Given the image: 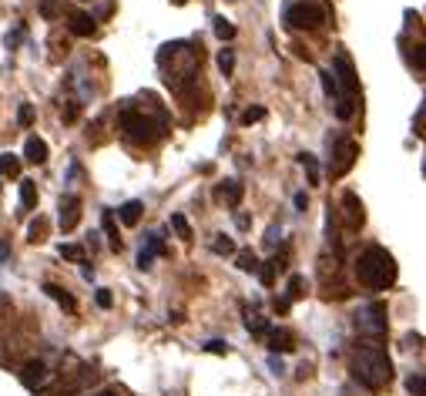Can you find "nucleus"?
Instances as JSON below:
<instances>
[{
  "label": "nucleus",
  "instance_id": "f257e3e1",
  "mask_svg": "<svg viewBox=\"0 0 426 396\" xmlns=\"http://www.w3.org/2000/svg\"><path fill=\"white\" fill-rule=\"evenodd\" d=\"M353 376L366 386V390H383L386 383L392 379V362L386 356V349L383 346H359L356 353H353Z\"/></svg>",
  "mask_w": 426,
  "mask_h": 396
},
{
  "label": "nucleus",
  "instance_id": "f03ea898",
  "mask_svg": "<svg viewBox=\"0 0 426 396\" xmlns=\"http://www.w3.org/2000/svg\"><path fill=\"white\" fill-rule=\"evenodd\" d=\"M356 276L359 282L366 286V289H390L396 286V276H399V269H396V258L383 249V245H369L356 262Z\"/></svg>",
  "mask_w": 426,
  "mask_h": 396
},
{
  "label": "nucleus",
  "instance_id": "7ed1b4c3",
  "mask_svg": "<svg viewBox=\"0 0 426 396\" xmlns=\"http://www.w3.org/2000/svg\"><path fill=\"white\" fill-rule=\"evenodd\" d=\"M121 131H124V138L135 141V145H154V141L165 135V118H148V115H141L135 108H128V111H121Z\"/></svg>",
  "mask_w": 426,
  "mask_h": 396
},
{
  "label": "nucleus",
  "instance_id": "20e7f679",
  "mask_svg": "<svg viewBox=\"0 0 426 396\" xmlns=\"http://www.w3.org/2000/svg\"><path fill=\"white\" fill-rule=\"evenodd\" d=\"M329 20V7L325 3H316V0H306V3H292L286 10V24L295 27V31H316Z\"/></svg>",
  "mask_w": 426,
  "mask_h": 396
},
{
  "label": "nucleus",
  "instance_id": "39448f33",
  "mask_svg": "<svg viewBox=\"0 0 426 396\" xmlns=\"http://www.w3.org/2000/svg\"><path fill=\"white\" fill-rule=\"evenodd\" d=\"M356 329L369 339H383L386 336V302H369L362 306L356 316Z\"/></svg>",
  "mask_w": 426,
  "mask_h": 396
},
{
  "label": "nucleus",
  "instance_id": "423d86ee",
  "mask_svg": "<svg viewBox=\"0 0 426 396\" xmlns=\"http://www.w3.org/2000/svg\"><path fill=\"white\" fill-rule=\"evenodd\" d=\"M332 78H336V87H342V98H356L359 78H356L353 61H349V54H339V57H336V64H332Z\"/></svg>",
  "mask_w": 426,
  "mask_h": 396
},
{
  "label": "nucleus",
  "instance_id": "0eeeda50",
  "mask_svg": "<svg viewBox=\"0 0 426 396\" xmlns=\"http://www.w3.org/2000/svg\"><path fill=\"white\" fill-rule=\"evenodd\" d=\"M356 158H359L356 141H339V145H336V155L329 161V175H332V178H342V175L356 165Z\"/></svg>",
  "mask_w": 426,
  "mask_h": 396
},
{
  "label": "nucleus",
  "instance_id": "6e6552de",
  "mask_svg": "<svg viewBox=\"0 0 426 396\" xmlns=\"http://www.w3.org/2000/svg\"><path fill=\"white\" fill-rule=\"evenodd\" d=\"M20 383H24L27 390H41V386L47 383V362L44 360H27L24 362V369H20Z\"/></svg>",
  "mask_w": 426,
  "mask_h": 396
},
{
  "label": "nucleus",
  "instance_id": "1a4fd4ad",
  "mask_svg": "<svg viewBox=\"0 0 426 396\" xmlns=\"http://www.w3.org/2000/svg\"><path fill=\"white\" fill-rule=\"evenodd\" d=\"M81 222V198L78 195H64L61 198V228L71 232V228H78Z\"/></svg>",
  "mask_w": 426,
  "mask_h": 396
},
{
  "label": "nucleus",
  "instance_id": "9d476101",
  "mask_svg": "<svg viewBox=\"0 0 426 396\" xmlns=\"http://www.w3.org/2000/svg\"><path fill=\"white\" fill-rule=\"evenodd\" d=\"M68 31L74 37H91L94 31H98V24H94V17H91L87 10H71L68 14Z\"/></svg>",
  "mask_w": 426,
  "mask_h": 396
},
{
  "label": "nucleus",
  "instance_id": "9b49d317",
  "mask_svg": "<svg viewBox=\"0 0 426 396\" xmlns=\"http://www.w3.org/2000/svg\"><path fill=\"white\" fill-rule=\"evenodd\" d=\"M342 212H346V225L349 228H359V225L366 222V212H362V202H359L356 191H346L342 195Z\"/></svg>",
  "mask_w": 426,
  "mask_h": 396
},
{
  "label": "nucleus",
  "instance_id": "f8f14e48",
  "mask_svg": "<svg viewBox=\"0 0 426 396\" xmlns=\"http://www.w3.org/2000/svg\"><path fill=\"white\" fill-rule=\"evenodd\" d=\"M24 155H27V161H34V165H44V161H47V141L31 135L27 145H24Z\"/></svg>",
  "mask_w": 426,
  "mask_h": 396
},
{
  "label": "nucleus",
  "instance_id": "ddd939ff",
  "mask_svg": "<svg viewBox=\"0 0 426 396\" xmlns=\"http://www.w3.org/2000/svg\"><path fill=\"white\" fill-rule=\"evenodd\" d=\"M265 339H269V349H272V353H292V349H295L292 336L289 332H282V329H269Z\"/></svg>",
  "mask_w": 426,
  "mask_h": 396
},
{
  "label": "nucleus",
  "instance_id": "4468645a",
  "mask_svg": "<svg viewBox=\"0 0 426 396\" xmlns=\"http://www.w3.org/2000/svg\"><path fill=\"white\" fill-rule=\"evenodd\" d=\"M141 212H145V205H141L138 198H131V202H124V205L118 208V215H121V222L124 225H138L141 222Z\"/></svg>",
  "mask_w": 426,
  "mask_h": 396
},
{
  "label": "nucleus",
  "instance_id": "2eb2a0df",
  "mask_svg": "<svg viewBox=\"0 0 426 396\" xmlns=\"http://www.w3.org/2000/svg\"><path fill=\"white\" fill-rule=\"evenodd\" d=\"M242 191H245V189H242V182H239V178H228V182H225L222 189H219V195H222L225 202H228V205L235 208V205L242 202Z\"/></svg>",
  "mask_w": 426,
  "mask_h": 396
},
{
  "label": "nucleus",
  "instance_id": "dca6fc26",
  "mask_svg": "<svg viewBox=\"0 0 426 396\" xmlns=\"http://www.w3.org/2000/svg\"><path fill=\"white\" fill-rule=\"evenodd\" d=\"M20 208H37V185L31 178H20Z\"/></svg>",
  "mask_w": 426,
  "mask_h": 396
},
{
  "label": "nucleus",
  "instance_id": "f3484780",
  "mask_svg": "<svg viewBox=\"0 0 426 396\" xmlns=\"http://www.w3.org/2000/svg\"><path fill=\"white\" fill-rule=\"evenodd\" d=\"M44 293L51 295V299H57V302H61V306H64V309H68V312H74V309H78V302H74V299H71V295L64 293L61 286H54V282H47V286H44Z\"/></svg>",
  "mask_w": 426,
  "mask_h": 396
},
{
  "label": "nucleus",
  "instance_id": "a211bd4d",
  "mask_svg": "<svg viewBox=\"0 0 426 396\" xmlns=\"http://www.w3.org/2000/svg\"><path fill=\"white\" fill-rule=\"evenodd\" d=\"M41 17L44 20H57L61 14H64V0H41Z\"/></svg>",
  "mask_w": 426,
  "mask_h": 396
},
{
  "label": "nucleus",
  "instance_id": "6ab92c4d",
  "mask_svg": "<svg viewBox=\"0 0 426 396\" xmlns=\"http://www.w3.org/2000/svg\"><path fill=\"white\" fill-rule=\"evenodd\" d=\"M299 165L306 168L309 185H319V161H316V155H309V152H302V155H299Z\"/></svg>",
  "mask_w": 426,
  "mask_h": 396
},
{
  "label": "nucleus",
  "instance_id": "aec40b11",
  "mask_svg": "<svg viewBox=\"0 0 426 396\" xmlns=\"http://www.w3.org/2000/svg\"><path fill=\"white\" fill-rule=\"evenodd\" d=\"M282 265H286L282 258H269L265 265H258V276H262V282H265V286H272V282H275V272H279Z\"/></svg>",
  "mask_w": 426,
  "mask_h": 396
},
{
  "label": "nucleus",
  "instance_id": "412c9836",
  "mask_svg": "<svg viewBox=\"0 0 426 396\" xmlns=\"http://www.w3.org/2000/svg\"><path fill=\"white\" fill-rule=\"evenodd\" d=\"M0 175H7V178H14V175H20V158L17 155H0Z\"/></svg>",
  "mask_w": 426,
  "mask_h": 396
},
{
  "label": "nucleus",
  "instance_id": "4be33fe9",
  "mask_svg": "<svg viewBox=\"0 0 426 396\" xmlns=\"http://www.w3.org/2000/svg\"><path fill=\"white\" fill-rule=\"evenodd\" d=\"M27 239H31V242H44V239H47V219H41V215H37L34 222H31V228H27Z\"/></svg>",
  "mask_w": 426,
  "mask_h": 396
},
{
  "label": "nucleus",
  "instance_id": "5701e85b",
  "mask_svg": "<svg viewBox=\"0 0 426 396\" xmlns=\"http://www.w3.org/2000/svg\"><path fill=\"white\" fill-rule=\"evenodd\" d=\"M104 235H108V242H111V249H121L118 228H115V215H111V212H104Z\"/></svg>",
  "mask_w": 426,
  "mask_h": 396
},
{
  "label": "nucleus",
  "instance_id": "b1692460",
  "mask_svg": "<svg viewBox=\"0 0 426 396\" xmlns=\"http://www.w3.org/2000/svg\"><path fill=\"white\" fill-rule=\"evenodd\" d=\"M319 78H323V91H325V98H339V87H336V78H332V71H319Z\"/></svg>",
  "mask_w": 426,
  "mask_h": 396
},
{
  "label": "nucleus",
  "instance_id": "393cba45",
  "mask_svg": "<svg viewBox=\"0 0 426 396\" xmlns=\"http://www.w3.org/2000/svg\"><path fill=\"white\" fill-rule=\"evenodd\" d=\"M219 71H222L225 78L235 71V51H232V47H225V51L219 54Z\"/></svg>",
  "mask_w": 426,
  "mask_h": 396
},
{
  "label": "nucleus",
  "instance_id": "a878e982",
  "mask_svg": "<svg viewBox=\"0 0 426 396\" xmlns=\"http://www.w3.org/2000/svg\"><path fill=\"white\" fill-rule=\"evenodd\" d=\"M212 252H215V256H232V252H235V242L228 239V235H219V239L212 242Z\"/></svg>",
  "mask_w": 426,
  "mask_h": 396
},
{
  "label": "nucleus",
  "instance_id": "bb28decb",
  "mask_svg": "<svg viewBox=\"0 0 426 396\" xmlns=\"http://www.w3.org/2000/svg\"><path fill=\"white\" fill-rule=\"evenodd\" d=\"M57 252H61V258H68V262H85V249H81V245H61V249H57Z\"/></svg>",
  "mask_w": 426,
  "mask_h": 396
},
{
  "label": "nucleus",
  "instance_id": "cd10ccee",
  "mask_svg": "<svg viewBox=\"0 0 426 396\" xmlns=\"http://www.w3.org/2000/svg\"><path fill=\"white\" fill-rule=\"evenodd\" d=\"M258 265H262V262L256 258V252H239V269L242 272H258Z\"/></svg>",
  "mask_w": 426,
  "mask_h": 396
},
{
  "label": "nucleus",
  "instance_id": "c85d7f7f",
  "mask_svg": "<svg viewBox=\"0 0 426 396\" xmlns=\"http://www.w3.org/2000/svg\"><path fill=\"white\" fill-rule=\"evenodd\" d=\"M302 295H306V279H302V276H292L289 279V295H286V299L292 302V299H302Z\"/></svg>",
  "mask_w": 426,
  "mask_h": 396
},
{
  "label": "nucleus",
  "instance_id": "c756f323",
  "mask_svg": "<svg viewBox=\"0 0 426 396\" xmlns=\"http://www.w3.org/2000/svg\"><path fill=\"white\" fill-rule=\"evenodd\" d=\"M171 225H175V232H178V235H182V239H191V225H188V219L185 215H171Z\"/></svg>",
  "mask_w": 426,
  "mask_h": 396
},
{
  "label": "nucleus",
  "instance_id": "7c9ffc66",
  "mask_svg": "<svg viewBox=\"0 0 426 396\" xmlns=\"http://www.w3.org/2000/svg\"><path fill=\"white\" fill-rule=\"evenodd\" d=\"M17 121H20V128H31V124H34V104H20Z\"/></svg>",
  "mask_w": 426,
  "mask_h": 396
},
{
  "label": "nucleus",
  "instance_id": "2f4dec72",
  "mask_svg": "<svg viewBox=\"0 0 426 396\" xmlns=\"http://www.w3.org/2000/svg\"><path fill=\"white\" fill-rule=\"evenodd\" d=\"M215 34L222 37V41H228V37H235V24H228L225 17H215Z\"/></svg>",
  "mask_w": 426,
  "mask_h": 396
},
{
  "label": "nucleus",
  "instance_id": "473e14b6",
  "mask_svg": "<svg viewBox=\"0 0 426 396\" xmlns=\"http://www.w3.org/2000/svg\"><path fill=\"white\" fill-rule=\"evenodd\" d=\"M406 390H409L413 396H423V373H420V369H416V373H409Z\"/></svg>",
  "mask_w": 426,
  "mask_h": 396
},
{
  "label": "nucleus",
  "instance_id": "72a5a7b5",
  "mask_svg": "<svg viewBox=\"0 0 426 396\" xmlns=\"http://www.w3.org/2000/svg\"><path fill=\"white\" fill-rule=\"evenodd\" d=\"M262 118H265V108L256 104V108H249V111L242 115V124H252V121H262Z\"/></svg>",
  "mask_w": 426,
  "mask_h": 396
},
{
  "label": "nucleus",
  "instance_id": "f704fd0d",
  "mask_svg": "<svg viewBox=\"0 0 426 396\" xmlns=\"http://www.w3.org/2000/svg\"><path fill=\"white\" fill-rule=\"evenodd\" d=\"M205 353H215V356H228V343H222V339H208V343H205Z\"/></svg>",
  "mask_w": 426,
  "mask_h": 396
},
{
  "label": "nucleus",
  "instance_id": "c9c22d12",
  "mask_svg": "<svg viewBox=\"0 0 426 396\" xmlns=\"http://www.w3.org/2000/svg\"><path fill=\"white\" fill-rule=\"evenodd\" d=\"M94 302H98L101 309H111V302H115V299H111V293H108V289H98V293H94Z\"/></svg>",
  "mask_w": 426,
  "mask_h": 396
},
{
  "label": "nucleus",
  "instance_id": "e433bc0d",
  "mask_svg": "<svg viewBox=\"0 0 426 396\" xmlns=\"http://www.w3.org/2000/svg\"><path fill=\"white\" fill-rule=\"evenodd\" d=\"M423 118H426V111L420 108V111H416V121H413V131H416V138H423Z\"/></svg>",
  "mask_w": 426,
  "mask_h": 396
},
{
  "label": "nucleus",
  "instance_id": "4c0bfd02",
  "mask_svg": "<svg viewBox=\"0 0 426 396\" xmlns=\"http://www.w3.org/2000/svg\"><path fill=\"white\" fill-rule=\"evenodd\" d=\"M416 71H426V47L416 44Z\"/></svg>",
  "mask_w": 426,
  "mask_h": 396
},
{
  "label": "nucleus",
  "instance_id": "58836bf2",
  "mask_svg": "<svg viewBox=\"0 0 426 396\" xmlns=\"http://www.w3.org/2000/svg\"><path fill=\"white\" fill-rule=\"evenodd\" d=\"M295 208H299V212H306V208H309V195H306V191H295Z\"/></svg>",
  "mask_w": 426,
  "mask_h": 396
},
{
  "label": "nucleus",
  "instance_id": "ea45409f",
  "mask_svg": "<svg viewBox=\"0 0 426 396\" xmlns=\"http://www.w3.org/2000/svg\"><path fill=\"white\" fill-rule=\"evenodd\" d=\"M289 299H275V312H289Z\"/></svg>",
  "mask_w": 426,
  "mask_h": 396
},
{
  "label": "nucleus",
  "instance_id": "a19ab883",
  "mask_svg": "<svg viewBox=\"0 0 426 396\" xmlns=\"http://www.w3.org/2000/svg\"><path fill=\"white\" fill-rule=\"evenodd\" d=\"M3 258H10V245H7V242H0V262H3Z\"/></svg>",
  "mask_w": 426,
  "mask_h": 396
},
{
  "label": "nucleus",
  "instance_id": "79ce46f5",
  "mask_svg": "<svg viewBox=\"0 0 426 396\" xmlns=\"http://www.w3.org/2000/svg\"><path fill=\"white\" fill-rule=\"evenodd\" d=\"M91 396H115L111 390H101V393H91Z\"/></svg>",
  "mask_w": 426,
  "mask_h": 396
}]
</instances>
